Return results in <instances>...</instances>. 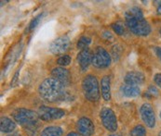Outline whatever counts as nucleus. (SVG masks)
<instances>
[{
	"instance_id": "1",
	"label": "nucleus",
	"mask_w": 161,
	"mask_h": 136,
	"mask_svg": "<svg viewBox=\"0 0 161 136\" xmlns=\"http://www.w3.org/2000/svg\"><path fill=\"white\" fill-rule=\"evenodd\" d=\"M126 25L130 31L138 36H146L151 33V26L144 19L142 10L138 7L130 8L126 14Z\"/></svg>"
},
{
	"instance_id": "2",
	"label": "nucleus",
	"mask_w": 161,
	"mask_h": 136,
	"mask_svg": "<svg viewBox=\"0 0 161 136\" xmlns=\"http://www.w3.org/2000/svg\"><path fill=\"white\" fill-rule=\"evenodd\" d=\"M38 93L42 99L49 103L63 101L67 96L64 86L54 78L44 80L38 87Z\"/></svg>"
},
{
	"instance_id": "3",
	"label": "nucleus",
	"mask_w": 161,
	"mask_h": 136,
	"mask_svg": "<svg viewBox=\"0 0 161 136\" xmlns=\"http://www.w3.org/2000/svg\"><path fill=\"white\" fill-rule=\"evenodd\" d=\"M13 118L16 122L27 131H32L33 133L36 131L38 126V115L35 111L27 108H18L13 112Z\"/></svg>"
},
{
	"instance_id": "4",
	"label": "nucleus",
	"mask_w": 161,
	"mask_h": 136,
	"mask_svg": "<svg viewBox=\"0 0 161 136\" xmlns=\"http://www.w3.org/2000/svg\"><path fill=\"white\" fill-rule=\"evenodd\" d=\"M82 90L84 96L92 102H96L100 98V89L97 78L89 74L84 77L82 81Z\"/></svg>"
},
{
	"instance_id": "5",
	"label": "nucleus",
	"mask_w": 161,
	"mask_h": 136,
	"mask_svg": "<svg viewBox=\"0 0 161 136\" xmlns=\"http://www.w3.org/2000/svg\"><path fill=\"white\" fill-rule=\"evenodd\" d=\"M112 58L110 54L103 47H97L92 55V65L95 68H105L110 66Z\"/></svg>"
},
{
	"instance_id": "6",
	"label": "nucleus",
	"mask_w": 161,
	"mask_h": 136,
	"mask_svg": "<svg viewBox=\"0 0 161 136\" xmlns=\"http://www.w3.org/2000/svg\"><path fill=\"white\" fill-rule=\"evenodd\" d=\"M37 115L40 119L45 120V121H49V120H55V119L64 118L65 116V112L64 110L61 108L42 106L39 108L37 111Z\"/></svg>"
},
{
	"instance_id": "7",
	"label": "nucleus",
	"mask_w": 161,
	"mask_h": 136,
	"mask_svg": "<svg viewBox=\"0 0 161 136\" xmlns=\"http://www.w3.org/2000/svg\"><path fill=\"white\" fill-rule=\"evenodd\" d=\"M103 125L109 132H115L117 129V119L115 112L109 108H103L100 112Z\"/></svg>"
},
{
	"instance_id": "8",
	"label": "nucleus",
	"mask_w": 161,
	"mask_h": 136,
	"mask_svg": "<svg viewBox=\"0 0 161 136\" xmlns=\"http://www.w3.org/2000/svg\"><path fill=\"white\" fill-rule=\"evenodd\" d=\"M70 46V39L68 36L64 35V36H60L58 38H56L55 40H53L51 42V44L49 45V51L54 54V55H59V54H63L65 51L68 50Z\"/></svg>"
},
{
	"instance_id": "9",
	"label": "nucleus",
	"mask_w": 161,
	"mask_h": 136,
	"mask_svg": "<svg viewBox=\"0 0 161 136\" xmlns=\"http://www.w3.org/2000/svg\"><path fill=\"white\" fill-rule=\"evenodd\" d=\"M141 117L145 123V125L149 128H154L156 125V115L155 111L150 104H143L140 108Z\"/></svg>"
},
{
	"instance_id": "10",
	"label": "nucleus",
	"mask_w": 161,
	"mask_h": 136,
	"mask_svg": "<svg viewBox=\"0 0 161 136\" xmlns=\"http://www.w3.org/2000/svg\"><path fill=\"white\" fill-rule=\"evenodd\" d=\"M76 128L82 136H92L94 133L93 122L88 118H81L76 122Z\"/></svg>"
},
{
	"instance_id": "11",
	"label": "nucleus",
	"mask_w": 161,
	"mask_h": 136,
	"mask_svg": "<svg viewBox=\"0 0 161 136\" xmlns=\"http://www.w3.org/2000/svg\"><path fill=\"white\" fill-rule=\"evenodd\" d=\"M51 75L54 79L60 82L64 86L68 85L71 82V75L68 69L64 67H57L51 70Z\"/></svg>"
},
{
	"instance_id": "12",
	"label": "nucleus",
	"mask_w": 161,
	"mask_h": 136,
	"mask_svg": "<svg viewBox=\"0 0 161 136\" xmlns=\"http://www.w3.org/2000/svg\"><path fill=\"white\" fill-rule=\"evenodd\" d=\"M92 55L93 54H92V51L89 48H85L77 54L76 60L82 71L86 70L91 65V63H92Z\"/></svg>"
},
{
	"instance_id": "13",
	"label": "nucleus",
	"mask_w": 161,
	"mask_h": 136,
	"mask_svg": "<svg viewBox=\"0 0 161 136\" xmlns=\"http://www.w3.org/2000/svg\"><path fill=\"white\" fill-rule=\"evenodd\" d=\"M144 80H145L144 75L139 71H130L126 74V76L124 78L126 84L136 85V86L142 84L144 83Z\"/></svg>"
},
{
	"instance_id": "14",
	"label": "nucleus",
	"mask_w": 161,
	"mask_h": 136,
	"mask_svg": "<svg viewBox=\"0 0 161 136\" xmlns=\"http://www.w3.org/2000/svg\"><path fill=\"white\" fill-rule=\"evenodd\" d=\"M101 92L102 96L105 101L111 99V79L109 76H104L101 81Z\"/></svg>"
},
{
	"instance_id": "15",
	"label": "nucleus",
	"mask_w": 161,
	"mask_h": 136,
	"mask_svg": "<svg viewBox=\"0 0 161 136\" xmlns=\"http://www.w3.org/2000/svg\"><path fill=\"white\" fill-rule=\"evenodd\" d=\"M16 123L8 117H2L0 121V129L2 133H11L15 130Z\"/></svg>"
},
{
	"instance_id": "16",
	"label": "nucleus",
	"mask_w": 161,
	"mask_h": 136,
	"mask_svg": "<svg viewBox=\"0 0 161 136\" xmlns=\"http://www.w3.org/2000/svg\"><path fill=\"white\" fill-rule=\"evenodd\" d=\"M120 91H121L122 94L127 96V97H136V96L140 95V93H141V90L138 86L130 85V84L122 85L120 88Z\"/></svg>"
},
{
	"instance_id": "17",
	"label": "nucleus",
	"mask_w": 161,
	"mask_h": 136,
	"mask_svg": "<svg viewBox=\"0 0 161 136\" xmlns=\"http://www.w3.org/2000/svg\"><path fill=\"white\" fill-rule=\"evenodd\" d=\"M64 131L61 127L57 126H49L45 128L40 136H63Z\"/></svg>"
},
{
	"instance_id": "18",
	"label": "nucleus",
	"mask_w": 161,
	"mask_h": 136,
	"mask_svg": "<svg viewBox=\"0 0 161 136\" xmlns=\"http://www.w3.org/2000/svg\"><path fill=\"white\" fill-rule=\"evenodd\" d=\"M130 136H146V130L143 126L137 125L130 131Z\"/></svg>"
},
{
	"instance_id": "19",
	"label": "nucleus",
	"mask_w": 161,
	"mask_h": 136,
	"mask_svg": "<svg viewBox=\"0 0 161 136\" xmlns=\"http://www.w3.org/2000/svg\"><path fill=\"white\" fill-rule=\"evenodd\" d=\"M91 42H92V39H91L90 37H88V36H82V37L78 40L76 46H77V48L83 50V49H85V48H88V46L91 44Z\"/></svg>"
},
{
	"instance_id": "20",
	"label": "nucleus",
	"mask_w": 161,
	"mask_h": 136,
	"mask_svg": "<svg viewBox=\"0 0 161 136\" xmlns=\"http://www.w3.org/2000/svg\"><path fill=\"white\" fill-rule=\"evenodd\" d=\"M71 57L68 55H64V56H61L58 59H57V63L62 66V67H65V66H68L70 63H71Z\"/></svg>"
},
{
	"instance_id": "21",
	"label": "nucleus",
	"mask_w": 161,
	"mask_h": 136,
	"mask_svg": "<svg viewBox=\"0 0 161 136\" xmlns=\"http://www.w3.org/2000/svg\"><path fill=\"white\" fill-rule=\"evenodd\" d=\"M158 94H159V93H158V90L157 89V87H155V86L151 85V86H149V88H148L147 91L145 92L144 96L149 97V98H153V97L158 96Z\"/></svg>"
},
{
	"instance_id": "22",
	"label": "nucleus",
	"mask_w": 161,
	"mask_h": 136,
	"mask_svg": "<svg viewBox=\"0 0 161 136\" xmlns=\"http://www.w3.org/2000/svg\"><path fill=\"white\" fill-rule=\"evenodd\" d=\"M41 18H42V14H39V15H37L36 17H35V18L31 21V23L29 24V27H28V30H29L30 32L33 31L34 29H36V27L38 25V23L40 22Z\"/></svg>"
},
{
	"instance_id": "23",
	"label": "nucleus",
	"mask_w": 161,
	"mask_h": 136,
	"mask_svg": "<svg viewBox=\"0 0 161 136\" xmlns=\"http://www.w3.org/2000/svg\"><path fill=\"white\" fill-rule=\"evenodd\" d=\"M112 28H113L114 32H115L116 34H118V35H122L125 33L124 27L120 23H113L112 24Z\"/></svg>"
},
{
	"instance_id": "24",
	"label": "nucleus",
	"mask_w": 161,
	"mask_h": 136,
	"mask_svg": "<svg viewBox=\"0 0 161 136\" xmlns=\"http://www.w3.org/2000/svg\"><path fill=\"white\" fill-rule=\"evenodd\" d=\"M154 81H155V83L161 88V73H157L154 76Z\"/></svg>"
},
{
	"instance_id": "25",
	"label": "nucleus",
	"mask_w": 161,
	"mask_h": 136,
	"mask_svg": "<svg viewBox=\"0 0 161 136\" xmlns=\"http://www.w3.org/2000/svg\"><path fill=\"white\" fill-rule=\"evenodd\" d=\"M118 49H120V47L115 46V47L113 48V55H114V57H115V59H118V58L120 57L121 52H118Z\"/></svg>"
},
{
	"instance_id": "26",
	"label": "nucleus",
	"mask_w": 161,
	"mask_h": 136,
	"mask_svg": "<svg viewBox=\"0 0 161 136\" xmlns=\"http://www.w3.org/2000/svg\"><path fill=\"white\" fill-rule=\"evenodd\" d=\"M156 53H157V56L159 58V59L161 60V47H157L156 48Z\"/></svg>"
},
{
	"instance_id": "27",
	"label": "nucleus",
	"mask_w": 161,
	"mask_h": 136,
	"mask_svg": "<svg viewBox=\"0 0 161 136\" xmlns=\"http://www.w3.org/2000/svg\"><path fill=\"white\" fill-rule=\"evenodd\" d=\"M66 136H81V135H80V134H78V133H74V132H73V133H68Z\"/></svg>"
},
{
	"instance_id": "28",
	"label": "nucleus",
	"mask_w": 161,
	"mask_h": 136,
	"mask_svg": "<svg viewBox=\"0 0 161 136\" xmlns=\"http://www.w3.org/2000/svg\"><path fill=\"white\" fill-rule=\"evenodd\" d=\"M158 14H160L161 15V7L158 8Z\"/></svg>"
},
{
	"instance_id": "29",
	"label": "nucleus",
	"mask_w": 161,
	"mask_h": 136,
	"mask_svg": "<svg viewBox=\"0 0 161 136\" xmlns=\"http://www.w3.org/2000/svg\"><path fill=\"white\" fill-rule=\"evenodd\" d=\"M109 136H121L120 134H117V133H115V134H111V135Z\"/></svg>"
},
{
	"instance_id": "30",
	"label": "nucleus",
	"mask_w": 161,
	"mask_h": 136,
	"mask_svg": "<svg viewBox=\"0 0 161 136\" xmlns=\"http://www.w3.org/2000/svg\"><path fill=\"white\" fill-rule=\"evenodd\" d=\"M8 136H21V135H19V134H12V135H8Z\"/></svg>"
},
{
	"instance_id": "31",
	"label": "nucleus",
	"mask_w": 161,
	"mask_h": 136,
	"mask_svg": "<svg viewBox=\"0 0 161 136\" xmlns=\"http://www.w3.org/2000/svg\"><path fill=\"white\" fill-rule=\"evenodd\" d=\"M158 3H159V6H158V7H161V1H159Z\"/></svg>"
},
{
	"instance_id": "32",
	"label": "nucleus",
	"mask_w": 161,
	"mask_h": 136,
	"mask_svg": "<svg viewBox=\"0 0 161 136\" xmlns=\"http://www.w3.org/2000/svg\"><path fill=\"white\" fill-rule=\"evenodd\" d=\"M158 136H161V132L159 133H158Z\"/></svg>"
},
{
	"instance_id": "33",
	"label": "nucleus",
	"mask_w": 161,
	"mask_h": 136,
	"mask_svg": "<svg viewBox=\"0 0 161 136\" xmlns=\"http://www.w3.org/2000/svg\"><path fill=\"white\" fill-rule=\"evenodd\" d=\"M160 34H161V29H160Z\"/></svg>"
},
{
	"instance_id": "34",
	"label": "nucleus",
	"mask_w": 161,
	"mask_h": 136,
	"mask_svg": "<svg viewBox=\"0 0 161 136\" xmlns=\"http://www.w3.org/2000/svg\"><path fill=\"white\" fill-rule=\"evenodd\" d=\"M160 118H161V112H160Z\"/></svg>"
}]
</instances>
